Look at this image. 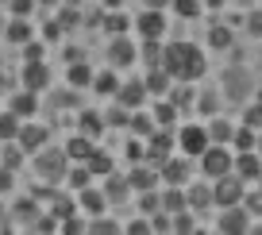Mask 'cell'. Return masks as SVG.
<instances>
[{
	"instance_id": "cell-1",
	"label": "cell",
	"mask_w": 262,
	"mask_h": 235,
	"mask_svg": "<svg viewBox=\"0 0 262 235\" xmlns=\"http://www.w3.org/2000/svg\"><path fill=\"white\" fill-rule=\"evenodd\" d=\"M162 70L170 73L173 81H201L208 73V54L196 42H170L162 47Z\"/></svg>"
},
{
	"instance_id": "cell-2",
	"label": "cell",
	"mask_w": 262,
	"mask_h": 235,
	"mask_svg": "<svg viewBox=\"0 0 262 235\" xmlns=\"http://www.w3.org/2000/svg\"><path fill=\"white\" fill-rule=\"evenodd\" d=\"M31 158H35V162H31L35 166V178L47 181V185H58L62 174H66V166H70V158H66L62 146H42V151H35Z\"/></svg>"
},
{
	"instance_id": "cell-3",
	"label": "cell",
	"mask_w": 262,
	"mask_h": 235,
	"mask_svg": "<svg viewBox=\"0 0 262 235\" xmlns=\"http://www.w3.org/2000/svg\"><path fill=\"white\" fill-rule=\"evenodd\" d=\"M173 146H178V154H185V158H196V154L208 146L205 123H181V127H173Z\"/></svg>"
},
{
	"instance_id": "cell-4",
	"label": "cell",
	"mask_w": 262,
	"mask_h": 235,
	"mask_svg": "<svg viewBox=\"0 0 262 235\" xmlns=\"http://www.w3.org/2000/svg\"><path fill=\"white\" fill-rule=\"evenodd\" d=\"M196 158H201V170H205V178L212 181V178H220V174H231V158H235V154H231L224 143H208L205 151L196 154Z\"/></svg>"
},
{
	"instance_id": "cell-5",
	"label": "cell",
	"mask_w": 262,
	"mask_h": 235,
	"mask_svg": "<svg viewBox=\"0 0 262 235\" xmlns=\"http://www.w3.org/2000/svg\"><path fill=\"white\" fill-rule=\"evenodd\" d=\"M208 185H212V204H216V208H224V204H239L243 193H247V181H239L235 174H220V178H212Z\"/></svg>"
},
{
	"instance_id": "cell-6",
	"label": "cell",
	"mask_w": 262,
	"mask_h": 235,
	"mask_svg": "<svg viewBox=\"0 0 262 235\" xmlns=\"http://www.w3.org/2000/svg\"><path fill=\"white\" fill-rule=\"evenodd\" d=\"M216 227L220 231H228V235H243V231H251V212L243 208V204H224L220 208V216H216Z\"/></svg>"
},
{
	"instance_id": "cell-7",
	"label": "cell",
	"mask_w": 262,
	"mask_h": 235,
	"mask_svg": "<svg viewBox=\"0 0 262 235\" xmlns=\"http://www.w3.org/2000/svg\"><path fill=\"white\" fill-rule=\"evenodd\" d=\"M47 139H50V131L42 127V123H35V120H24L12 143H16L24 154H35V151H42V146H47Z\"/></svg>"
},
{
	"instance_id": "cell-8",
	"label": "cell",
	"mask_w": 262,
	"mask_h": 235,
	"mask_svg": "<svg viewBox=\"0 0 262 235\" xmlns=\"http://www.w3.org/2000/svg\"><path fill=\"white\" fill-rule=\"evenodd\" d=\"M131 27H135L143 39H162L166 27H170V19H166L162 8H143V16H139V19H131Z\"/></svg>"
},
{
	"instance_id": "cell-9",
	"label": "cell",
	"mask_w": 262,
	"mask_h": 235,
	"mask_svg": "<svg viewBox=\"0 0 262 235\" xmlns=\"http://www.w3.org/2000/svg\"><path fill=\"white\" fill-rule=\"evenodd\" d=\"M231 174H235L239 181H258L262 178V154L258 151H235V158H231Z\"/></svg>"
},
{
	"instance_id": "cell-10",
	"label": "cell",
	"mask_w": 262,
	"mask_h": 235,
	"mask_svg": "<svg viewBox=\"0 0 262 235\" xmlns=\"http://www.w3.org/2000/svg\"><path fill=\"white\" fill-rule=\"evenodd\" d=\"M158 181H162V185H185V181H189V162H185V154L173 151L170 158H162V162H158Z\"/></svg>"
},
{
	"instance_id": "cell-11",
	"label": "cell",
	"mask_w": 262,
	"mask_h": 235,
	"mask_svg": "<svg viewBox=\"0 0 262 235\" xmlns=\"http://www.w3.org/2000/svg\"><path fill=\"white\" fill-rule=\"evenodd\" d=\"M135 58H139L135 42H131L127 35H112V47H108V66H112V70H127Z\"/></svg>"
},
{
	"instance_id": "cell-12",
	"label": "cell",
	"mask_w": 262,
	"mask_h": 235,
	"mask_svg": "<svg viewBox=\"0 0 262 235\" xmlns=\"http://www.w3.org/2000/svg\"><path fill=\"white\" fill-rule=\"evenodd\" d=\"M50 66H47V58L42 62H24V89H31V93H47L50 89Z\"/></svg>"
},
{
	"instance_id": "cell-13",
	"label": "cell",
	"mask_w": 262,
	"mask_h": 235,
	"mask_svg": "<svg viewBox=\"0 0 262 235\" xmlns=\"http://www.w3.org/2000/svg\"><path fill=\"white\" fill-rule=\"evenodd\" d=\"M77 212H85V216H100V212H108V197H104V189H97V185L77 189Z\"/></svg>"
},
{
	"instance_id": "cell-14",
	"label": "cell",
	"mask_w": 262,
	"mask_h": 235,
	"mask_svg": "<svg viewBox=\"0 0 262 235\" xmlns=\"http://www.w3.org/2000/svg\"><path fill=\"white\" fill-rule=\"evenodd\" d=\"M4 39H8L12 47H24L27 39H35V24H31V16H12L8 24H4Z\"/></svg>"
},
{
	"instance_id": "cell-15",
	"label": "cell",
	"mask_w": 262,
	"mask_h": 235,
	"mask_svg": "<svg viewBox=\"0 0 262 235\" xmlns=\"http://www.w3.org/2000/svg\"><path fill=\"white\" fill-rule=\"evenodd\" d=\"M116 104L143 108V104H147V85H143V81H120V89H116Z\"/></svg>"
},
{
	"instance_id": "cell-16",
	"label": "cell",
	"mask_w": 262,
	"mask_h": 235,
	"mask_svg": "<svg viewBox=\"0 0 262 235\" xmlns=\"http://www.w3.org/2000/svg\"><path fill=\"white\" fill-rule=\"evenodd\" d=\"M8 112H16L19 120H31V116L39 112V93H31V89L12 93V97H8Z\"/></svg>"
},
{
	"instance_id": "cell-17",
	"label": "cell",
	"mask_w": 262,
	"mask_h": 235,
	"mask_svg": "<svg viewBox=\"0 0 262 235\" xmlns=\"http://www.w3.org/2000/svg\"><path fill=\"white\" fill-rule=\"evenodd\" d=\"M127 185H131V193H143V189H155V185H158V166H150V162L135 166V170L127 174Z\"/></svg>"
},
{
	"instance_id": "cell-18",
	"label": "cell",
	"mask_w": 262,
	"mask_h": 235,
	"mask_svg": "<svg viewBox=\"0 0 262 235\" xmlns=\"http://www.w3.org/2000/svg\"><path fill=\"white\" fill-rule=\"evenodd\" d=\"M143 85H147V97H166V93H170V85H173V77L162 70V66H155V70H147Z\"/></svg>"
},
{
	"instance_id": "cell-19",
	"label": "cell",
	"mask_w": 262,
	"mask_h": 235,
	"mask_svg": "<svg viewBox=\"0 0 262 235\" xmlns=\"http://www.w3.org/2000/svg\"><path fill=\"white\" fill-rule=\"evenodd\" d=\"M93 146H97V139H89V135H81V131H77V135L62 146V151H66V158H70V162H85V158L93 154Z\"/></svg>"
},
{
	"instance_id": "cell-20",
	"label": "cell",
	"mask_w": 262,
	"mask_h": 235,
	"mask_svg": "<svg viewBox=\"0 0 262 235\" xmlns=\"http://www.w3.org/2000/svg\"><path fill=\"white\" fill-rule=\"evenodd\" d=\"M127 193H131V185H127V178H120V174H108V181H104V197H108V208L112 204H123L127 201Z\"/></svg>"
},
{
	"instance_id": "cell-21",
	"label": "cell",
	"mask_w": 262,
	"mask_h": 235,
	"mask_svg": "<svg viewBox=\"0 0 262 235\" xmlns=\"http://www.w3.org/2000/svg\"><path fill=\"white\" fill-rule=\"evenodd\" d=\"M66 81H70V89H89L93 85V66L85 62H70V70H66Z\"/></svg>"
},
{
	"instance_id": "cell-22",
	"label": "cell",
	"mask_w": 262,
	"mask_h": 235,
	"mask_svg": "<svg viewBox=\"0 0 262 235\" xmlns=\"http://www.w3.org/2000/svg\"><path fill=\"white\" fill-rule=\"evenodd\" d=\"M93 93H100V97H116V89H120V77H116V70H100L93 73Z\"/></svg>"
},
{
	"instance_id": "cell-23",
	"label": "cell",
	"mask_w": 262,
	"mask_h": 235,
	"mask_svg": "<svg viewBox=\"0 0 262 235\" xmlns=\"http://www.w3.org/2000/svg\"><path fill=\"white\" fill-rule=\"evenodd\" d=\"M100 27H104L108 35H127L131 31V16H123V8H108V16L100 19Z\"/></svg>"
},
{
	"instance_id": "cell-24",
	"label": "cell",
	"mask_w": 262,
	"mask_h": 235,
	"mask_svg": "<svg viewBox=\"0 0 262 235\" xmlns=\"http://www.w3.org/2000/svg\"><path fill=\"white\" fill-rule=\"evenodd\" d=\"M62 181L70 189H85V185H93V174H89V166H85V162H74V166H66Z\"/></svg>"
},
{
	"instance_id": "cell-25",
	"label": "cell",
	"mask_w": 262,
	"mask_h": 235,
	"mask_svg": "<svg viewBox=\"0 0 262 235\" xmlns=\"http://www.w3.org/2000/svg\"><path fill=\"white\" fill-rule=\"evenodd\" d=\"M150 120H155V127H178V108H173L170 100H158V104L150 108Z\"/></svg>"
},
{
	"instance_id": "cell-26",
	"label": "cell",
	"mask_w": 262,
	"mask_h": 235,
	"mask_svg": "<svg viewBox=\"0 0 262 235\" xmlns=\"http://www.w3.org/2000/svg\"><path fill=\"white\" fill-rule=\"evenodd\" d=\"M185 201H189V212L212 208V185H193V189H185Z\"/></svg>"
},
{
	"instance_id": "cell-27",
	"label": "cell",
	"mask_w": 262,
	"mask_h": 235,
	"mask_svg": "<svg viewBox=\"0 0 262 235\" xmlns=\"http://www.w3.org/2000/svg\"><path fill=\"white\" fill-rule=\"evenodd\" d=\"M231 42H235V31H231L228 24H212L208 27V47L212 50H228Z\"/></svg>"
},
{
	"instance_id": "cell-28",
	"label": "cell",
	"mask_w": 262,
	"mask_h": 235,
	"mask_svg": "<svg viewBox=\"0 0 262 235\" xmlns=\"http://www.w3.org/2000/svg\"><path fill=\"white\" fill-rule=\"evenodd\" d=\"M127 127H131V135H135V139H147L150 131H155V120H150V112H139V108H131Z\"/></svg>"
},
{
	"instance_id": "cell-29",
	"label": "cell",
	"mask_w": 262,
	"mask_h": 235,
	"mask_svg": "<svg viewBox=\"0 0 262 235\" xmlns=\"http://www.w3.org/2000/svg\"><path fill=\"white\" fill-rule=\"evenodd\" d=\"M208 131V143H231V131H235V123H228L224 116H216L212 123H205Z\"/></svg>"
},
{
	"instance_id": "cell-30",
	"label": "cell",
	"mask_w": 262,
	"mask_h": 235,
	"mask_svg": "<svg viewBox=\"0 0 262 235\" xmlns=\"http://www.w3.org/2000/svg\"><path fill=\"white\" fill-rule=\"evenodd\" d=\"M77 127H81V135H89V139H100V135H104V116H100V112H81Z\"/></svg>"
},
{
	"instance_id": "cell-31",
	"label": "cell",
	"mask_w": 262,
	"mask_h": 235,
	"mask_svg": "<svg viewBox=\"0 0 262 235\" xmlns=\"http://www.w3.org/2000/svg\"><path fill=\"white\" fill-rule=\"evenodd\" d=\"M50 201H54V204H50V216H54V220H66V216H74V212H77V197L54 193Z\"/></svg>"
},
{
	"instance_id": "cell-32",
	"label": "cell",
	"mask_w": 262,
	"mask_h": 235,
	"mask_svg": "<svg viewBox=\"0 0 262 235\" xmlns=\"http://www.w3.org/2000/svg\"><path fill=\"white\" fill-rule=\"evenodd\" d=\"M139 58L147 62V70L162 66V39H143V47H139Z\"/></svg>"
},
{
	"instance_id": "cell-33",
	"label": "cell",
	"mask_w": 262,
	"mask_h": 235,
	"mask_svg": "<svg viewBox=\"0 0 262 235\" xmlns=\"http://www.w3.org/2000/svg\"><path fill=\"white\" fill-rule=\"evenodd\" d=\"M85 166H89V174L108 178V174H112V154H104V151H97V146H93V154L85 158Z\"/></svg>"
},
{
	"instance_id": "cell-34",
	"label": "cell",
	"mask_w": 262,
	"mask_h": 235,
	"mask_svg": "<svg viewBox=\"0 0 262 235\" xmlns=\"http://www.w3.org/2000/svg\"><path fill=\"white\" fill-rule=\"evenodd\" d=\"M170 8L178 12L181 19H201V12H205V0H170Z\"/></svg>"
},
{
	"instance_id": "cell-35",
	"label": "cell",
	"mask_w": 262,
	"mask_h": 235,
	"mask_svg": "<svg viewBox=\"0 0 262 235\" xmlns=\"http://www.w3.org/2000/svg\"><path fill=\"white\" fill-rule=\"evenodd\" d=\"M19 116L16 112H8V108H4V112H0V143H12V139H16V131H19Z\"/></svg>"
},
{
	"instance_id": "cell-36",
	"label": "cell",
	"mask_w": 262,
	"mask_h": 235,
	"mask_svg": "<svg viewBox=\"0 0 262 235\" xmlns=\"http://www.w3.org/2000/svg\"><path fill=\"white\" fill-rule=\"evenodd\" d=\"M254 135H258V131L243 123V127L231 131V146H235V151H254Z\"/></svg>"
},
{
	"instance_id": "cell-37",
	"label": "cell",
	"mask_w": 262,
	"mask_h": 235,
	"mask_svg": "<svg viewBox=\"0 0 262 235\" xmlns=\"http://www.w3.org/2000/svg\"><path fill=\"white\" fill-rule=\"evenodd\" d=\"M54 19L66 27V31H74V27L81 24V12H77L74 4H58V16H54Z\"/></svg>"
},
{
	"instance_id": "cell-38",
	"label": "cell",
	"mask_w": 262,
	"mask_h": 235,
	"mask_svg": "<svg viewBox=\"0 0 262 235\" xmlns=\"http://www.w3.org/2000/svg\"><path fill=\"white\" fill-rule=\"evenodd\" d=\"M19 50H24V62H42L47 58V42H39V39H27Z\"/></svg>"
},
{
	"instance_id": "cell-39",
	"label": "cell",
	"mask_w": 262,
	"mask_h": 235,
	"mask_svg": "<svg viewBox=\"0 0 262 235\" xmlns=\"http://www.w3.org/2000/svg\"><path fill=\"white\" fill-rule=\"evenodd\" d=\"M135 201H139V212H143V216H150V212L162 208V204H158V193H155V189H143V193H135Z\"/></svg>"
},
{
	"instance_id": "cell-40",
	"label": "cell",
	"mask_w": 262,
	"mask_h": 235,
	"mask_svg": "<svg viewBox=\"0 0 262 235\" xmlns=\"http://www.w3.org/2000/svg\"><path fill=\"white\" fill-rule=\"evenodd\" d=\"M35 208H39V204H35L31 197L16 201V208H12V212H16V224H31V220H35Z\"/></svg>"
},
{
	"instance_id": "cell-41",
	"label": "cell",
	"mask_w": 262,
	"mask_h": 235,
	"mask_svg": "<svg viewBox=\"0 0 262 235\" xmlns=\"http://www.w3.org/2000/svg\"><path fill=\"white\" fill-rule=\"evenodd\" d=\"M127 120H131V108H123V104H116L112 112L104 116V127H127Z\"/></svg>"
},
{
	"instance_id": "cell-42",
	"label": "cell",
	"mask_w": 262,
	"mask_h": 235,
	"mask_svg": "<svg viewBox=\"0 0 262 235\" xmlns=\"http://www.w3.org/2000/svg\"><path fill=\"white\" fill-rule=\"evenodd\" d=\"M89 231H120V220H108L104 212H100V216H89Z\"/></svg>"
},
{
	"instance_id": "cell-43",
	"label": "cell",
	"mask_w": 262,
	"mask_h": 235,
	"mask_svg": "<svg viewBox=\"0 0 262 235\" xmlns=\"http://www.w3.org/2000/svg\"><path fill=\"white\" fill-rule=\"evenodd\" d=\"M243 204L247 212H251V216H262V189H254V193H243Z\"/></svg>"
},
{
	"instance_id": "cell-44",
	"label": "cell",
	"mask_w": 262,
	"mask_h": 235,
	"mask_svg": "<svg viewBox=\"0 0 262 235\" xmlns=\"http://www.w3.org/2000/svg\"><path fill=\"white\" fill-rule=\"evenodd\" d=\"M62 35H66V27L58 24V19H50V24L42 27V39H47V42H62Z\"/></svg>"
},
{
	"instance_id": "cell-45",
	"label": "cell",
	"mask_w": 262,
	"mask_h": 235,
	"mask_svg": "<svg viewBox=\"0 0 262 235\" xmlns=\"http://www.w3.org/2000/svg\"><path fill=\"white\" fill-rule=\"evenodd\" d=\"M8 12H12V16H31L35 0H8Z\"/></svg>"
},
{
	"instance_id": "cell-46",
	"label": "cell",
	"mask_w": 262,
	"mask_h": 235,
	"mask_svg": "<svg viewBox=\"0 0 262 235\" xmlns=\"http://www.w3.org/2000/svg\"><path fill=\"white\" fill-rule=\"evenodd\" d=\"M12 185H16V174H12L8 166H0V197H8Z\"/></svg>"
},
{
	"instance_id": "cell-47",
	"label": "cell",
	"mask_w": 262,
	"mask_h": 235,
	"mask_svg": "<svg viewBox=\"0 0 262 235\" xmlns=\"http://www.w3.org/2000/svg\"><path fill=\"white\" fill-rule=\"evenodd\" d=\"M243 123H247V127H254V131H258V127H262V104H251V108H247Z\"/></svg>"
},
{
	"instance_id": "cell-48",
	"label": "cell",
	"mask_w": 262,
	"mask_h": 235,
	"mask_svg": "<svg viewBox=\"0 0 262 235\" xmlns=\"http://www.w3.org/2000/svg\"><path fill=\"white\" fill-rule=\"evenodd\" d=\"M123 231H150V216H135V220H127V224H120Z\"/></svg>"
},
{
	"instance_id": "cell-49",
	"label": "cell",
	"mask_w": 262,
	"mask_h": 235,
	"mask_svg": "<svg viewBox=\"0 0 262 235\" xmlns=\"http://www.w3.org/2000/svg\"><path fill=\"white\" fill-rule=\"evenodd\" d=\"M196 104H201V112H216L220 97H216V93H201V100H196Z\"/></svg>"
},
{
	"instance_id": "cell-50",
	"label": "cell",
	"mask_w": 262,
	"mask_h": 235,
	"mask_svg": "<svg viewBox=\"0 0 262 235\" xmlns=\"http://www.w3.org/2000/svg\"><path fill=\"white\" fill-rule=\"evenodd\" d=\"M127 158H131V162H143V139L131 135V143H127Z\"/></svg>"
},
{
	"instance_id": "cell-51",
	"label": "cell",
	"mask_w": 262,
	"mask_h": 235,
	"mask_svg": "<svg viewBox=\"0 0 262 235\" xmlns=\"http://www.w3.org/2000/svg\"><path fill=\"white\" fill-rule=\"evenodd\" d=\"M66 62H81V47H66Z\"/></svg>"
},
{
	"instance_id": "cell-52",
	"label": "cell",
	"mask_w": 262,
	"mask_h": 235,
	"mask_svg": "<svg viewBox=\"0 0 262 235\" xmlns=\"http://www.w3.org/2000/svg\"><path fill=\"white\" fill-rule=\"evenodd\" d=\"M143 8H162L166 12V8H170V0H143Z\"/></svg>"
},
{
	"instance_id": "cell-53",
	"label": "cell",
	"mask_w": 262,
	"mask_h": 235,
	"mask_svg": "<svg viewBox=\"0 0 262 235\" xmlns=\"http://www.w3.org/2000/svg\"><path fill=\"white\" fill-rule=\"evenodd\" d=\"M35 4H42V8H58L62 0H35Z\"/></svg>"
},
{
	"instance_id": "cell-54",
	"label": "cell",
	"mask_w": 262,
	"mask_h": 235,
	"mask_svg": "<svg viewBox=\"0 0 262 235\" xmlns=\"http://www.w3.org/2000/svg\"><path fill=\"white\" fill-rule=\"evenodd\" d=\"M104 8H123V0H100Z\"/></svg>"
},
{
	"instance_id": "cell-55",
	"label": "cell",
	"mask_w": 262,
	"mask_h": 235,
	"mask_svg": "<svg viewBox=\"0 0 262 235\" xmlns=\"http://www.w3.org/2000/svg\"><path fill=\"white\" fill-rule=\"evenodd\" d=\"M205 8H224V0H205Z\"/></svg>"
},
{
	"instance_id": "cell-56",
	"label": "cell",
	"mask_w": 262,
	"mask_h": 235,
	"mask_svg": "<svg viewBox=\"0 0 262 235\" xmlns=\"http://www.w3.org/2000/svg\"><path fill=\"white\" fill-rule=\"evenodd\" d=\"M254 151H258V154H262V135H254Z\"/></svg>"
},
{
	"instance_id": "cell-57",
	"label": "cell",
	"mask_w": 262,
	"mask_h": 235,
	"mask_svg": "<svg viewBox=\"0 0 262 235\" xmlns=\"http://www.w3.org/2000/svg\"><path fill=\"white\" fill-rule=\"evenodd\" d=\"M4 89H8V85H4V73H0V93H4Z\"/></svg>"
},
{
	"instance_id": "cell-58",
	"label": "cell",
	"mask_w": 262,
	"mask_h": 235,
	"mask_svg": "<svg viewBox=\"0 0 262 235\" xmlns=\"http://www.w3.org/2000/svg\"><path fill=\"white\" fill-rule=\"evenodd\" d=\"M4 24H8V19H4V16H0V35H4Z\"/></svg>"
},
{
	"instance_id": "cell-59",
	"label": "cell",
	"mask_w": 262,
	"mask_h": 235,
	"mask_svg": "<svg viewBox=\"0 0 262 235\" xmlns=\"http://www.w3.org/2000/svg\"><path fill=\"white\" fill-rule=\"evenodd\" d=\"M0 216H4V197H0Z\"/></svg>"
},
{
	"instance_id": "cell-60",
	"label": "cell",
	"mask_w": 262,
	"mask_h": 235,
	"mask_svg": "<svg viewBox=\"0 0 262 235\" xmlns=\"http://www.w3.org/2000/svg\"><path fill=\"white\" fill-rule=\"evenodd\" d=\"M258 104H262V85H258Z\"/></svg>"
}]
</instances>
